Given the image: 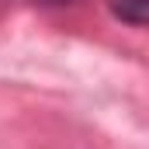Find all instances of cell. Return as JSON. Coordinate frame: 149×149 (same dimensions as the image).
Instances as JSON below:
<instances>
[{
    "label": "cell",
    "mask_w": 149,
    "mask_h": 149,
    "mask_svg": "<svg viewBox=\"0 0 149 149\" xmlns=\"http://www.w3.org/2000/svg\"><path fill=\"white\" fill-rule=\"evenodd\" d=\"M108 10L128 28H149V0H108Z\"/></svg>",
    "instance_id": "obj_1"
},
{
    "label": "cell",
    "mask_w": 149,
    "mask_h": 149,
    "mask_svg": "<svg viewBox=\"0 0 149 149\" xmlns=\"http://www.w3.org/2000/svg\"><path fill=\"white\" fill-rule=\"evenodd\" d=\"M38 7H70V3H76V0H35Z\"/></svg>",
    "instance_id": "obj_2"
}]
</instances>
